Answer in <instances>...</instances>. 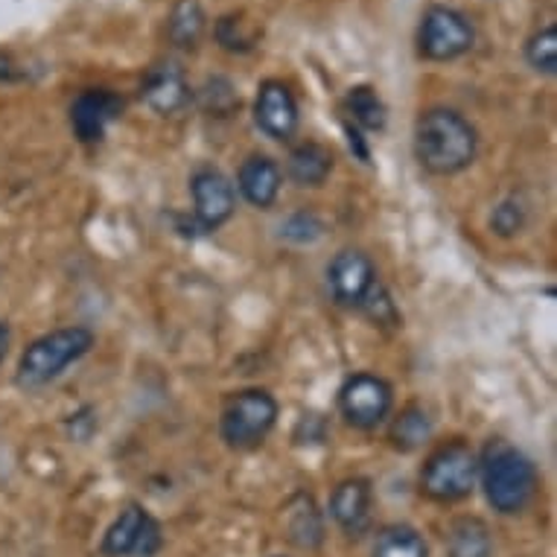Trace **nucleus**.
I'll list each match as a JSON object with an SVG mask.
<instances>
[{"instance_id":"f257e3e1","label":"nucleus","mask_w":557,"mask_h":557,"mask_svg":"<svg viewBox=\"0 0 557 557\" xmlns=\"http://www.w3.org/2000/svg\"><path fill=\"white\" fill-rule=\"evenodd\" d=\"M479 137L470 120L453 109L423 111L414 123V156L432 175H456L473 164Z\"/></svg>"},{"instance_id":"f03ea898","label":"nucleus","mask_w":557,"mask_h":557,"mask_svg":"<svg viewBox=\"0 0 557 557\" xmlns=\"http://www.w3.org/2000/svg\"><path fill=\"white\" fill-rule=\"evenodd\" d=\"M484 496L499 513H520L537 494V470L508 441H491L479 456Z\"/></svg>"},{"instance_id":"7ed1b4c3","label":"nucleus","mask_w":557,"mask_h":557,"mask_svg":"<svg viewBox=\"0 0 557 557\" xmlns=\"http://www.w3.org/2000/svg\"><path fill=\"white\" fill-rule=\"evenodd\" d=\"M94 347V333L88 327H62L36 338L21 354L18 385L24 388H41L64 374V368L74 366Z\"/></svg>"},{"instance_id":"20e7f679","label":"nucleus","mask_w":557,"mask_h":557,"mask_svg":"<svg viewBox=\"0 0 557 557\" xmlns=\"http://www.w3.org/2000/svg\"><path fill=\"white\" fill-rule=\"evenodd\" d=\"M277 421V403L263 388H246L234 394L222 411V438L234 449H251L263 444Z\"/></svg>"},{"instance_id":"39448f33","label":"nucleus","mask_w":557,"mask_h":557,"mask_svg":"<svg viewBox=\"0 0 557 557\" xmlns=\"http://www.w3.org/2000/svg\"><path fill=\"white\" fill-rule=\"evenodd\" d=\"M479 479V458L467 444H447L438 453H432L423 465L421 487L423 494L438 503H458L470 496Z\"/></svg>"},{"instance_id":"423d86ee","label":"nucleus","mask_w":557,"mask_h":557,"mask_svg":"<svg viewBox=\"0 0 557 557\" xmlns=\"http://www.w3.org/2000/svg\"><path fill=\"white\" fill-rule=\"evenodd\" d=\"M475 29L453 7H430L418 27V53L430 62H453L473 50Z\"/></svg>"},{"instance_id":"0eeeda50","label":"nucleus","mask_w":557,"mask_h":557,"mask_svg":"<svg viewBox=\"0 0 557 557\" xmlns=\"http://www.w3.org/2000/svg\"><path fill=\"white\" fill-rule=\"evenodd\" d=\"M164 546V531L147 508L126 505L102 537L106 557H156Z\"/></svg>"},{"instance_id":"6e6552de","label":"nucleus","mask_w":557,"mask_h":557,"mask_svg":"<svg viewBox=\"0 0 557 557\" xmlns=\"http://www.w3.org/2000/svg\"><path fill=\"white\" fill-rule=\"evenodd\" d=\"M392 385L376 374H354L338 392V409L357 430H374L392 411Z\"/></svg>"},{"instance_id":"1a4fd4ad","label":"nucleus","mask_w":557,"mask_h":557,"mask_svg":"<svg viewBox=\"0 0 557 557\" xmlns=\"http://www.w3.org/2000/svg\"><path fill=\"white\" fill-rule=\"evenodd\" d=\"M190 193L193 205H196V220H199L201 228L216 231L231 220L237 199H234V187L220 170H213V166L196 170L190 178Z\"/></svg>"},{"instance_id":"9d476101","label":"nucleus","mask_w":557,"mask_h":557,"mask_svg":"<svg viewBox=\"0 0 557 557\" xmlns=\"http://www.w3.org/2000/svg\"><path fill=\"white\" fill-rule=\"evenodd\" d=\"M123 97L109 88H88L71 106V126L83 144H97L106 137V128L123 114Z\"/></svg>"},{"instance_id":"9b49d317","label":"nucleus","mask_w":557,"mask_h":557,"mask_svg":"<svg viewBox=\"0 0 557 557\" xmlns=\"http://www.w3.org/2000/svg\"><path fill=\"white\" fill-rule=\"evenodd\" d=\"M330 293L342 307H359L362 298L368 295V289L376 284L374 265L362 251H354V248H345L333 257V263L327 269Z\"/></svg>"},{"instance_id":"f8f14e48","label":"nucleus","mask_w":557,"mask_h":557,"mask_svg":"<svg viewBox=\"0 0 557 557\" xmlns=\"http://www.w3.org/2000/svg\"><path fill=\"white\" fill-rule=\"evenodd\" d=\"M255 123L274 140H289L298 128V102L293 91L277 79L260 85L255 100Z\"/></svg>"},{"instance_id":"ddd939ff","label":"nucleus","mask_w":557,"mask_h":557,"mask_svg":"<svg viewBox=\"0 0 557 557\" xmlns=\"http://www.w3.org/2000/svg\"><path fill=\"white\" fill-rule=\"evenodd\" d=\"M190 88L184 79V71L175 62H161L149 67L147 79L140 85V100L158 114H173L187 102Z\"/></svg>"},{"instance_id":"4468645a","label":"nucleus","mask_w":557,"mask_h":557,"mask_svg":"<svg viewBox=\"0 0 557 557\" xmlns=\"http://www.w3.org/2000/svg\"><path fill=\"white\" fill-rule=\"evenodd\" d=\"M371 482L368 479H345L336 484V491L330 496V517L338 522V529L347 534L366 531L368 517H371Z\"/></svg>"},{"instance_id":"2eb2a0df","label":"nucleus","mask_w":557,"mask_h":557,"mask_svg":"<svg viewBox=\"0 0 557 557\" xmlns=\"http://www.w3.org/2000/svg\"><path fill=\"white\" fill-rule=\"evenodd\" d=\"M239 193L246 196L248 205H255L260 211L272 208L277 193H281V166L272 158L251 156L246 164L239 166Z\"/></svg>"},{"instance_id":"dca6fc26","label":"nucleus","mask_w":557,"mask_h":557,"mask_svg":"<svg viewBox=\"0 0 557 557\" xmlns=\"http://www.w3.org/2000/svg\"><path fill=\"white\" fill-rule=\"evenodd\" d=\"M447 555L449 557H491L494 555V540L482 520L461 517L447 531Z\"/></svg>"},{"instance_id":"f3484780","label":"nucleus","mask_w":557,"mask_h":557,"mask_svg":"<svg viewBox=\"0 0 557 557\" xmlns=\"http://www.w3.org/2000/svg\"><path fill=\"white\" fill-rule=\"evenodd\" d=\"M286 531L295 546L315 548L324 540V522L310 496H295L286 508Z\"/></svg>"},{"instance_id":"a211bd4d","label":"nucleus","mask_w":557,"mask_h":557,"mask_svg":"<svg viewBox=\"0 0 557 557\" xmlns=\"http://www.w3.org/2000/svg\"><path fill=\"white\" fill-rule=\"evenodd\" d=\"M205 24H208V18H205L199 0H175L170 21H166V36L175 47L190 50L205 36Z\"/></svg>"},{"instance_id":"6ab92c4d","label":"nucleus","mask_w":557,"mask_h":557,"mask_svg":"<svg viewBox=\"0 0 557 557\" xmlns=\"http://www.w3.org/2000/svg\"><path fill=\"white\" fill-rule=\"evenodd\" d=\"M330 170H333V156L321 144H301L289 156V175L301 187H319V184H324Z\"/></svg>"},{"instance_id":"aec40b11","label":"nucleus","mask_w":557,"mask_h":557,"mask_svg":"<svg viewBox=\"0 0 557 557\" xmlns=\"http://www.w3.org/2000/svg\"><path fill=\"white\" fill-rule=\"evenodd\" d=\"M371 557H430V546L411 525H388L376 534Z\"/></svg>"},{"instance_id":"412c9836","label":"nucleus","mask_w":557,"mask_h":557,"mask_svg":"<svg viewBox=\"0 0 557 557\" xmlns=\"http://www.w3.org/2000/svg\"><path fill=\"white\" fill-rule=\"evenodd\" d=\"M432 435V421L430 414L421 409V406H409V409L400 411V418L392 423L388 430V438L397 449L403 453H411V449L423 447Z\"/></svg>"},{"instance_id":"4be33fe9","label":"nucleus","mask_w":557,"mask_h":557,"mask_svg":"<svg viewBox=\"0 0 557 557\" xmlns=\"http://www.w3.org/2000/svg\"><path fill=\"white\" fill-rule=\"evenodd\" d=\"M347 114L350 120L362 128H371V132H380L385 128V120H388V111H385V102L380 100V94L371 88V85H357L347 94Z\"/></svg>"},{"instance_id":"5701e85b","label":"nucleus","mask_w":557,"mask_h":557,"mask_svg":"<svg viewBox=\"0 0 557 557\" xmlns=\"http://www.w3.org/2000/svg\"><path fill=\"white\" fill-rule=\"evenodd\" d=\"M213 36L220 41L222 50H228V53H248V50H255L257 47V33L255 27H248V21L237 12H231V15H222L216 21V29H213Z\"/></svg>"},{"instance_id":"b1692460","label":"nucleus","mask_w":557,"mask_h":557,"mask_svg":"<svg viewBox=\"0 0 557 557\" xmlns=\"http://www.w3.org/2000/svg\"><path fill=\"white\" fill-rule=\"evenodd\" d=\"M525 62L537 71V74L552 76L557 71V27L548 24L540 33L529 38L525 45Z\"/></svg>"},{"instance_id":"393cba45","label":"nucleus","mask_w":557,"mask_h":557,"mask_svg":"<svg viewBox=\"0 0 557 557\" xmlns=\"http://www.w3.org/2000/svg\"><path fill=\"white\" fill-rule=\"evenodd\" d=\"M359 307H362L376 324H397V307H394L392 295L385 293V286L380 284V281L368 289V295L362 298Z\"/></svg>"},{"instance_id":"a878e982","label":"nucleus","mask_w":557,"mask_h":557,"mask_svg":"<svg viewBox=\"0 0 557 557\" xmlns=\"http://www.w3.org/2000/svg\"><path fill=\"white\" fill-rule=\"evenodd\" d=\"M522 225H525V208L513 199L503 201L494 211V216H491V228H494L499 237H513V234H520Z\"/></svg>"},{"instance_id":"bb28decb","label":"nucleus","mask_w":557,"mask_h":557,"mask_svg":"<svg viewBox=\"0 0 557 557\" xmlns=\"http://www.w3.org/2000/svg\"><path fill=\"white\" fill-rule=\"evenodd\" d=\"M321 234V222L312 216V213H298L293 220L286 222L284 237L295 239V243H310Z\"/></svg>"},{"instance_id":"cd10ccee","label":"nucleus","mask_w":557,"mask_h":557,"mask_svg":"<svg viewBox=\"0 0 557 557\" xmlns=\"http://www.w3.org/2000/svg\"><path fill=\"white\" fill-rule=\"evenodd\" d=\"M15 79V62H12V55L0 53V83H10Z\"/></svg>"},{"instance_id":"c85d7f7f","label":"nucleus","mask_w":557,"mask_h":557,"mask_svg":"<svg viewBox=\"0 0 557 557\" xmlns=\"http://www.w3.org/2000/svg\"><path fill=\"white\" fill-rule=\"evenodd\" d=\"M7 347H10V330H7V324L0 321V362H3V357H7Z\"/></svg>"}]
</instances>
